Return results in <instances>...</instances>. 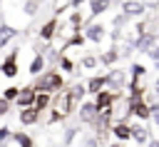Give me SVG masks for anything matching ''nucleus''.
<instances>
[{
  "label": "nucleus",
  "instance_id": "nucleus-33",
  "mask_svg": "<svg viewBox=\"0 0 159 147\" xmlns=\"http://www.w3.org/2000/svg\"><path fill=\"white\" fill-rule=\"evenodd\" d=\"M142 2H144V7L147 5H159V0H142Z\"/></svg>",
  "mask_w": 159,
  "mask_h": 147
},
{
  "label": "nucleus",
  "instance_id": "nucleus-22",
  "mask_svg": "<svg viewBox=\"0 0 159 147\" xmlns=\"http://www.w3.org/2000/svg\"><path fill=\"white\" fill-rule=\"evenodd\" d=\"M149 120L159 127V102H154V105H149Z\"/></svg>",
  "mask_w": 159,
  "mask_h": 147
},
{
  "label": "nucleus",
  "instance_id": "nucleus-1",
  "mask_svg": "<svg viewBox=\"0 0 159 147\" xmlns=\"http://www.w3.org/2000/svg\"><path fill=\"white\" fill-rule=\"evenodd\" d=\"M60 87H62V75H60V72H45V75L35 82L32 90H35V92H47V95H50V92H55V90H60Z\"/></svg>",
  "mask_w": 159,
  "mask_h": 147
},
{
  "label": "nucleus",
  "instance_id": "nucleus-24",
  "mask_svg": "<svg viewBox=\"0 0 159 147\" xmlns=\"http://www.w3.org/2000/svg\"><path fill=\"white\" fill-rule=\"evenodd\" d=\"M17 92H20L17 87H7V90H5V95H2V100H7V102H12V100H17Z\"/></svg>",
  "mask_w": 159,
  "mask_h": 147
},
{
  "label": "nucleus",
  "instance_id": "nucleus-7",
  "mask_svg": "<svg viewBox=\"0 0 159 147\" xmlns=\"http://www.w3.org/2000/svg\"><path fill=\"white\" fill-rule=\"evenodd\" d=\"M35 95H37V92H35L32 87H22V90L17 92V107H20V110L32 107V105H35Z\"/></svg>",
  "mask_w": 159,
  "mask_h": 147
},
{
  "label": "nucleus",
  "instance_id": "nucleus-11",
  "mask_svg": "<svg viewBox=\"0 0 159 147\" xmlns=\"http://www.w3.org/2000/svg\"><path fill=\"white\" fill-rule=\"evenodd\" d=\"M40 120V112L35 110V107H25V110H20V125H35Z\"/></svg>",
  "mask_w": 159,
  "mask_h": 147
},
{
  "label": "nucleus",
  "instance_id": "nucleus-8",
  "mask_svg": "<svg viewBox=\"0 0 159 147\" xmlns=\"http://www.w3.org/2000/svg\"><path fill=\"white\" fill-rule=\"evenodd\" d=\"M129 140H134L137 145H147L149 142V130L144 125H132L129 127Z\"/></svg>",
  "mask_w": 159,
  "mask_h": 147
},
{
  "label": "nucleus",
  "instance_id": "nucleus-14",
  "mask_svg": "<svg viewBox=\"0 0 159 147\" xmlns=\"http://www.w3.org/2000/svg\"><path fill=\"white\" fill-rule=\"evenodd\" d=\"M107 85V77H89V82H87V92H92V95H97V92H102V87Z\"/></svg>",
  "mask_w": 159,
  "mask_h": 147
},
{
  "label": "nucleus",
  "instance_id": "nucleus-23",
  "mask_svg": "<svg viewBox=\"0 0 159 147\" xmlns=\"http://www.w3.org/2000/svg\"><path fill=\"white\" fill-rule=\"evenodd\" d=\"M37 7H40V0H27L25 2V15H35Z\"/></svg>",
  "mask_w": 159,
  "mask_h": 147
},
{
  "label": "nucleus",
  "instance_id": "nucleus-37",
  "mask_svg": "<svg viewBox=\"0 0 159 147\" xmlns=\"http://www.w3.org/2000/svg\"><path fill=\"white\" fill-rule=\"evenodd\" d=\"M157 47H159V35H157Z\"/></svg>",
  "mask_w": 159,
  "mask_h": 147
},
{
  "label": "nucleus",
  "instance_id": "nucleus-35",
  "mask_svg": "<svg viewBox=\"0 0 159 147\" xmlns=\"http://www.w3.org/2000/svg\"><path fill=\"white\" fill-rule=\"evenodd\" d=\"M72 2H75V5H82V2H84V0H72Z\"/></svg>",
  "mask_w": 159,
  "mask_h": 147
},
{
  "label": "nucleus",
  "instance_id": "nucleus-13",
  "mask_svg": "<svg viewBox=\"0 0 159 147\" xmlns=\"http://www.w3.org/2000/svg\"><path fill=\"white\" fill-rule=\"evenodd\" d=\"M102 37H104V25H97V22H94V25H89V27H87V40L99 42Z\"/></svg>",
  "mask_w": 159,
  "mask_h": 147
},
{
  "label": "nucleus",
  "instance_id": "nucleus-26",
  "mask_svg": "<svg viewBox=\"0 0 159 147\" xmlns=\"http://www.w3.org/2000/svg\"><path fill=\"white\" fill-rule=\"evenodd\" d=\"M114 60H117V50H109L107 55H102V62H107V65H109V62H114Z\"/></svg>",
  "mask_w": 159,
  "mask_h": 147
},
{
  "label": "nucleus",
  "instance_id": "nucleus-20",
  "mask_svg": "<svg viewBox=\"0 0 159 147\" xmlns=\"http://www.w3.org/2000/svg\"><path fill=\"white\" fill-rule=\"evenodd\" d=\"M10 140H15L20 147H32V140H30L25 132H12V135H10Z\"/></svg>",
  "mask_w": 159,
  "mask_h": 147
},
{
  "label": "nucleus",
  "instance_id": "nucleus-16",
  "mask_svg": "<svg viewBox=\"0 0 159 147\" xmlns=\"http://www.w3.org/2000/svg\"><path fill=\"white\" fill-rule=\"evenodd\" d=\"M42 70H45V57L42 55H35L32 62H30V75H40Z\"/></svg>",
  "mask_w": 159,
  "mask_h": 147
},
{
  "label": "nucleus",
  "instance_id": "nucleus-18",
  "mask_svg": "<svg viewBox=\"0 0 159 147\" xmlns=\"http://www.w3.org/2000/svg\"><path fill=\"white\" fill-rule=\"evenodd\" d=\"M47 105H50V95H47V92H37V95H35V110L42 112Z\"/></svg>",
  "mask_w": 159,
  "mask_h": 147
},
{
  "label": "nucleus",
  "instance_id": "nucleus-4",
  "mask_svg": "<svg viewBox=\"0 0 159 147\" xmlns=\"http://www.w3.org/2000/svg\"><path fill=\"white\" fill-rule=\"evenodd\" d=\"M17 52L20 50H15V52H10L7 57H5V62L0 65V72L5 75V77H15L20 70H17Z\"/></svg>",
  "mask_w": 159,
  "mask_h": 147
},
{
  "label": "nucleus",
  "instance_id": "nucleus-12",
  "mask_svg": "<svg viewBox=\"0 0 159 147\" xmlns=\"http://www.w3.org/2000/svg\"><path fill=\"white\" fill-rule=\"evenodd\" d=\"M112 135L117 137V142L129 140V125H127V122H117V125H112Z\"/></svg>",
  "mask_w": 159,
  "mask_h": 147
},
{
  "label": "nucleus",
  "instance_id": "nucleus-30",
  "mask_svg": "<svg viewBox=\"0 0 159 147\" xmlns=\"http://www.w3.org/2000/svg\"><path fill=\"white\" fill-rule=\"evenodd\" d=\"M82 65H84V67H94V65H97V57H84Z\"/></svg>",
  "mask_w": 159,
  "mask_h": 147
},
{
  "label": "nucleus",
  "instance_id": "nucleus-31",
  "mask_svg": "<svg viewBox=\"0 0 159 147\" xmlns=\"http://www.w3.org/2000/svg\"><path fill=\"white\" fill-rule=\"evenodd\" d=\"M60 62H62V70H67V72H70V70H72V62H70V60H67V57H62V60H60Z\"/></svg>",
  "mask_w": 159,
  "mask_h": 147
},
{
  "label": "nucleus",
  "instance_id": "nucleus-25",
  "mask_svg": "<svg viewBox=\"0 0 159 147\" xmlns=\"http://www.w3.org/2000/svg\"><path fill=\"white\" fill-rule=\"evenodd\" d=\"M147 55H149V57H152V62H154V65H157V67H159V47H157V45H154V47H152V50H149V52H147Z\"/></svg>",
  "mask_w": 159,
  "mask_h": 147
},
{
  "label": "nucleus",
  "instance_id": "nucleus-9",
  "mask_svg": "<svg viewBox=\"0 0 159 147\" xmlns=\"http://www.w3.org/2000/svg\"><path fill=\"white\" fill-rule=\"evenodd\" d=\"M97 107H94V102H80V120L82 122H94L97 120Z\"/></svg>",
  "mask_w": 159,
  "mask_h": 147
},
{
  "label": "nucleus",
  "instance_id": "nucleus-15",
  "mask_svg": "<svg viewBox=\"0 0 159 147\" xmlns=\"http://www.w3.org/2000/svg\"><path fill=\"white\" fill-rule=\"evenodd\" d=\"M17 35V30L15 27H10V25H0V47H5V42L7 40H12Z\"/></svg>",
  "mask_w": 159,
  "mask_h": 147
},
{
  "label": "nucleus",
  "instance_id": "nucleus-29",
  "mask_svg": "<svg viewBox=\"0 0 159 147\" xmlns=\"http://www.w3.org/2000/svg\"><path fill=\"white\" fill-rule=\"evenodd\" d=\"M82 145H84V147H99V140H97V137H87Z\"/></svg>",
  "mask_w": 159,
  "mask_h": 147
},
{
  "label": "nucleus",
  "instance_id": "nucleus-38",
  "mask_svg": "<svg viewBox=\"0 0 159 147\" xmlns=\"http://www.w3.org/2000/svg\"><path fill=\"white\" fill-rule=\"evenodd\" d=\"M109 2H112V0H109Z\"/></svg>",
  "mask_w": 159,
  "mask_h": 147
},
{
  "label": "nucleus",
  "instance_id": "nucleus-2",
  "mask_svg": "<svg viewBox=\"0 0 159 147\" xmlns=\"http://www.w3.org/2000/svg\"><path fill=\"white\" fill-rule=\"evenodd\" d=\"M75 107H77V102H75L72 92H70V90H67V92H60V97L55 100V115H52V120H57V117H67Z\"/></svg>",
  "mask_w": 159,
  "mask_h": 147
},
{
  "label": "nucleus",
  "instance_id": "nucleus-6",
  "mask_svg": "<svg viewBox=\"0 0 159 147\" xmlns=\"http://www.w3.org/2000/svg\"><path fill=\"white\" fill-rule=\"evenodd\" d=\"M154 42H157V35H154V32H142V35L137 37L134 47H137L139 52H149V50L154 47Z\"/></svg>",
  "mask_w": 159,
  "mask_h": 147
},
{
  "label": "nucleus",
  "instance_id": "nucleus-19",
  "mask_svg": "<svg viewBox=\"0 0 159 147\" xmlns=\"http://www.w3.org/2000/svg\"><path fill=\"white\" fill-rule=\"evenodd\" d=\"M144 75H147V67L139 65V62H134V65H132V85H137L139 77H144Z\"/></svg>",
  "mask_w": 159,
  "mask_h": 147
},
{
  "label": "nucleus",
  "instance_id": "nucleus-17",
  "mask_svg": "<svg viewBox=\"0 0 159 147\" xmlns=\"http://www.w3.org/2000/svg\"><path fill=\"white\" fill-rule=\"evenodd\" d=\"M107 7H109V0H89V10H92V15H102Z\"/></svg>",
  "mask_w": 159,
  "mask_h": 147
},
{
  "label": "nucleus",
  "instance_id": "nucleus-10",
  "mask_svg": "<svg viewBox=\"0 0 159 147\" xmlns=\"http://www.w3.org/2000/svg\"><path fill=\"white\" fill-rule=\"evenodd\" d=\"M107 77V85H112V90H119L122 85H124V80H127V75L122 72V70H112L109 75H104Z\"/></svg>",
  "mask_w": 159,
  "mask_h": 147
},
{
  "label": "nucleus",
  "instance_id": "nucleus-3",
  "mask_svg": "<svg viewBox=\"0 0 159 147\" xmlns=\"http://www.w3.org/2000/svg\"><path fill=\"white\" fill-rule=\"evenodd\" d=\"M129 115H134L137 120H149V105L137 97V100H129Z\"/></svg>",
  "mask_w": 159,
  "mask_h": 147
},
{
  "label": "nucleus",
  "instance_id": "nucleus-32",
  "mask_svg": "<svg viewBox=\"0 0 159 147\" xmlns=\"http://www.w3.org/2000/svg\"><path fill=\"white\" fill-rule=\"evenodd\" d=\"M147 147H159V140H154V137H149V142H147Z\"/></svg>",
  "mask_w": 159,
  "mask_h": 147
},
{
  "label": "nucleus",
  "instance_id": "nucleus-36",
  "mask_svg": "<svg viewBox=\"0 0 159 147\" xmlns=\"http://www.w3.org/2000/svg\"><path fill=\"white\" fill-rule=\"evenodd\" d=\"M154 87H157V95H159V77H157V85H154Z\"/></svg>",
  "mask_w": 159,
  "mask_h": 147
},
{
  "label": "nucleus",
  "instance_id": "nucleus-5",
  "mask_svg": "<svg viewBox=\"0 0 159 147\" xmlns=\"http://www.w3.org/2000/svg\"><path fill=\"white\" fill-rule=\"evenodd\" d=\"M144 2L142 0H124L122 2V12L127 15V17H137V15H144Z\"/></svg>",
  "mask_w": 159,
  "mask_h": 147
},
{
  "label": "nucleus",
  "instance_id": "nucleus-28",
  "mask_svg": "<svg viewBox=\"0 0 159 147\" xmlns=\"http://www.w3.org/2000/svg\"><path fill=\"white\" fill-rule=\"evenodd\" d=\"M7 112H10V102L0 97V117H2V115H7Z\"/></svg>",
  "mask_w": 159,
  "mask_h": 147
},
{
  "label": "nucleus",
  "instance_id": "nucleus-21",
  "mask_svg": "<svg viewBox=\"0 0 159 147\" xmlns=\"http://www.w3.org/2000/svg\"><path fill=\"white\" fill-rule=\"evenodd\" d=\"M55 27H57V22H55V20H50V22L40 30V37H42V40H50V37H52V32H55Z\"/></svg>",
  "mask_w": 159,
  "mask_h": 147
},
{
  "label": "nucleus",
  "instance_id": "nucleus-34",
  "mask_svg": "<svg viewBox=\"0 0 159 147\" xmlns=\"http://www.w3.org/2000/svg\"><path fill=\"white\" fill-rule=\"evenodd\" d=\"M109 147H124V145H122V142H112Z\"/></svg>",
  "mask_w": 159,
  "mask_h": 147
},
{
  "label": "nucleus",
  "instance_id": "nucleus-27",
  "mask_svg": "<svg viewBox=\"0 0 159 147\" xmlns=\"http://www.w3.org/2000/svg\"><path fill=\"white\" fill-rule=\"evenodd\" d=\"M10 135H12V130H10V127H0V142H7V140H10Z\"/></svg>",
  "mask_w": 159,
  "mask_h": 147
}]
</instances>
